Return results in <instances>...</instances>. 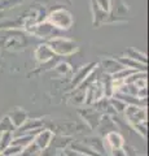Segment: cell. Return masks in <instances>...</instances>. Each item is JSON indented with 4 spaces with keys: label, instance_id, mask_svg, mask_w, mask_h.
I'll use <instances>...</instances> for the list:
<instances>
[{
    "label": "cell",
    "instance_id": "6da1fadb",
    "mask_svg": "<svg viewBox=\"0 0 149 156\" xmlns=\"http://www.w3.org/2000/svg\"><path fill=\"white\" fill-rule=\"evenodd\" d=\"M48 47L53 51V53L56 52L59 55H69V53H73L76 50V44L74 42L69 41V39H62V38L52 39Z\"/></svg>",
    "mask_w": 149,
    "mask_h": 156
},
{
    "label": "cell",
    "instance_id": "7a4b0ae2",
    "mask_svg": "<svg viewBox=\"0 0 149 156\" xmlns=\"http://www.w3.org/2000/svg\"><path fill=\"white\" fill-rule=\"evenodd\" d=\"M51 22L56 25V27H61V29H69L71 25V17L70 13L64 11V9H59V11H55L51 14Z\"/></svg>",
    "mask_w": 149,
    "mask_h": 156
},
{
    "label": "cell",
    "instance_id": "3957f363",
    "mask_svg": "<svg viewBox=\"0 0 149 156\" xmlns=\"http://www.w3.org/2000/svg\"><path fill=\"white\" fill-rule=\"evenodd\" d=\"M117 61L121 64L123 68H127V69H132V70H141L143 73L145 72V64H141L139 61H135L132 58H128V57H119L117 58Z\"/></svg>",
    "mask_w": 149,
    "mask_h": 156
},
{
    "label": "cell",
    "instance_id": "277c9868",
    "mask_svg": "<svg viewBox=\"0 0 149 156\" xmlns=\"http://www.w3.org/2000/svg\"><path fill=\"white\" fill-rule=\"evenodd\" d=\"M92 9H93V25L95 26H99L101 22L107 21L108 13L101 11V9L96 5V3L93 2V0H92Z\"/></svg>",
    "mask_w": 149,
    "mask_h": 156
},
{
    "label": "cell",
    "instance_id": "5b68a950",
    "mask_svg": "<svg viewBox=\"0 0 149 156\" xmlns=\"http://www.w3.org/2000/svg\"><path fill=\"white\" fill-rule=\"evenodd\" d=\"M55 56L53 51L51 50L48 46H40L39 48L36 50V57L39 61H47V60H52Z\"/></svg>",
    "mask_w": 149,
    "mask_h": 156
},
{
    "label": "cell",
    "instance_id": "8992f818",
    "mask_svg": "<svg viewBox=\"0 0 149 156\" xmlns=\"http://www.w3.org/2000/svg\"><path fill=\"white\" fill-rule=\"evenodd\" d=\"M9 119H11V122L13 126H22V124L26 120V113L22 109H16L9 115Z\"/></svg>",
    "mask_w": 149,
    "mask_h": 156
},
{
    "label": "cell",
    "instance_id": "52a82bcc",
    "mask_svg": "<svg viewBox=\"0 0 149 156\" xmlns=\"http://www.w3.org/2000/svg\"><path fill=\"white\" fill-rule=\"evenodd\" d=\"M126 53H127L128 58H132V60L139 61V62H141V64H147V56L144 55V53L134 50V48H128L126 51Z\"/></svg>",
    "mask_w": 149,
    "mask_h": 156
},
{
    "label": "cell",
    "instance_id": "ba28073f",
    "mask_svg": "<svg viewBox=\"0 0 149 156\" xmlns=\"http://www.w3.org/2000/svg\"><path fill=\"white\" fill-rule=\"evenodd\" d=\"M103 65L107 68V70L114 73V74H115L117 72L124 69V68H123L121 64H119L117 60H105V61H103Z\"/></svg>",
    "mask_w": 149,
    "mask_h": 156
},
{
    "label": "cell",
    "instance_id": "9c48e42d",
    "mask_svg": "<svg viewBox=\"0 0 149 156\" xmlns=\"http://www.w3.org/2000/svg\"><path fill=\"white\" fill-rule=\"evenodd\" d=\"M51 133L49 131H43V133H40L39 135L36 136V140H35V143H36V146L38 147H40V148H43V147H46V146L49 143V140H51Z\"/></svg>",
    "mask_w": 149,
    "mask_h": 156
},
{
    "label": "cell",
    "instance_id": "30bf717a",
    "mask_svg": "<svg viewBox=\"0 0 149 156\" xmlns=\"http://www.w3.org/2000/svg\"><path fill=\"white\" fill-rule=\"evenodd\" d=\"M12 134H11V131H5L4 134H2V136H0V140H3V142H0V148L4 150V148H7L9 144L12 143Z\"/></svg>",
    "mask_w": 149,
    "mask_h": 156
},
{
    "label": "cell",
    "instance_id": "8fae6325",
    "mask_svg": "<svg viewBox=\"0 0 149 156\" xmlns=\"http://www.w3.org/2000/svg\"><path fill=\"white\" fill-rule=\"evenodd\" d=\"M92 66H93V64H90L88 66H86V69H82L79 73H78V74H76V80L74 81V83H78V82H80L82 80H83V78H84V80H86V77H87V74H88V73L91 72V70H92Z\"/></svg>",
    "mask_w": 149,
    "mask_h": 156
},
{
    "label": "cell",
    "instance_id": "7c38bea8",
    "mask_svg": "<svg viewBox=\"0 0 149 156\" xmlns=\"http://www.w3.org/2000/svg\"><path fill=\"white\" fill-rule=\"evenodd\" d=\"M93 2L96 3V5H97L101 11H104V12H109L110 11V0H93Z\"/></svg>",
    "mask_w": 149,
    "mask_h": 156
},
{
    "label": "cell",
    "instance_id": "4fadbf2b",
    "mask_svg": "<svg viewBox=\"0 0 149 156\" xmlns=\"http://www.w3.org/2000/svg\"><path fill=\"white\" fill-rule=\"evenodd\" d=\"M13 129V125L11 122V120H9V117H5V119L2 120V122H0V131H11Z\"/></svg>",
    "mask_w": 149,
    "mask_h": 156
},
{
    "label": "cell",
    "instance_id": "5bb4252c",
    "mask_svg": "<svg viewBox=\"0 0 149 156\" xmlns=\"http://www.w3.org/2000/svg\"><path fill=\"white\" fill-rule=\"evenodd\" d=\"M108 138L114 139V140H110V143H112L113 146H119V144H122V138H121V136H119L118 134L112 133V134H109Z\"/></svg>",
    "mask_w": 149,
    "mask_h": 156
},
{
    "label": "cell",
    "instance_id": "9a60e30c",
    "mask_svg": "<svg viewBox=\"0 0 149 156\" xmlns=\"http://www.w3.org/2000/svg\"><path fill=\"white\" fill-rule=\"evenodd\" d=\"M20 150H21V147H18V146H14V147L12 148V147H8V150H7V152H4V155H14V154H18L20 152Z\"/></svg>",
    "mask_w": 149,
    "mask_h": 156
},
{
    "label": "cell",
    "instance_id": "2e32d148",
    "mask_svg": "<svg viewBox=\"0 0 149 156\" xmlns=\"http://www.w3.org/2000/svg\"><path fill=\"white\" fill-rule=\"evenodd\" d=\"M65 2H66V3H69V4H70V0H65Z\"/></svg>",
    "mask_w": 149,
    "mask_h": 156
}]
</instances>
